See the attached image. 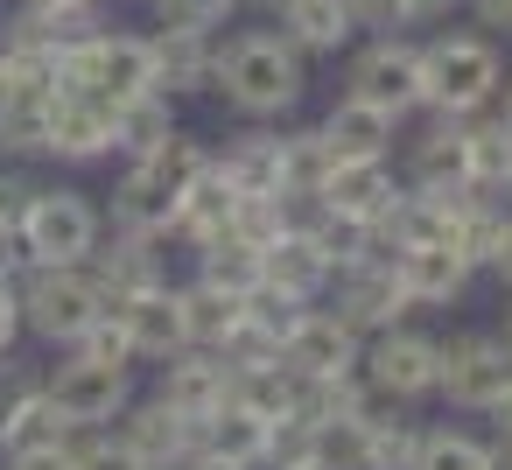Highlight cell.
<instances>
[{
    "label": "cell",
    "mask_w": 512,
    "mask_h": 470,
    "mask_svg": "<svg viewBox=\"0 0 512 470\" xmlns=\"http://www.w3.org/2000/svg\"><path fill=\"white\" fill-rule=\"evenodd\" d=\"M393 127H400L393 113H379V106H365V99H351V92H344V99L323 113V127H316V134L330 141V155H337V162H358V155H386V148H393Z\"/></svg>",
    "instance_id": "603a6c76"
},
{
    "label": "cell",
    "mask_w": 512,
    "mask_h": 470,
    "mask_svg": "<svg viewBox=\"0 0 512 470\" xmlns=\"http://www.w3.org/2000/svg\"><path fill=\"white\" fill-rule=\"evenodd\" d=\"M344 85H351V99H365V106L407 120V113L421 106V50L400 43V36H372V43L351 57Z\"/></svg>",
    "instance_id": "52a82bcc"
},
{
    "label": "cell",
    "mask_w": 512,
    "mask_h": 470,
    "mask_svg": "<svg viewBox=\"0 0 512 470\" xmlns=\"http://www.w3.org/2000/svg\"><path fill=\"white\" fill-rule=\"evenodd\" d=\"M232 204H239V190H232L218 169H204V176L183 190V204H176V225H169V232H183L190 246H211V239H225Z\"/></svg>",
    "instance_id": "83f0119b"
},
{
    "label": "cell",
    "mask_w": 512,
    "mask_h": 470,
    "mask_svg": "<svg viewBox=\"0 0 512 470\" xmlns=\"http://www.w3.org/2000/svg\"><path fill=\"white\" fill-rule=\"evenodd\" d=\"M351 22L372 36H400V29H414V0H351Z\"/></svg>",
    "instance_id": "bcb514c9"
},
{
    "label": "cell",
    "mask_w": 512,
    "mask_h": 470,
    "mask_svg": "<svg viewBox=\"0 0 512 470\" xmlns=\"http://www.w3.org/2000/svg\"><path fill=\"white\" fill-rule=\"evenodd\" d=\"M197 281H211V288H225V295H253L260 288V246H246V239H211V246H197Z\"/></svg>",
    "instance_id": "d6a6232c"
},
{
    "label": "cell",
    "mask_w": 512,
    "mask_h": 470,
    "mask_svg": "<svg viewBox=\"0 0 512 470\" xmlns=\"http://www.w3.org/2000/svg\"><path fill=\"white\" fill-rule=\"evenodd\" d=\"M470 15L484 36H512V0H470Z\"/></svg>",
    "instance_id": "c3c4849f"
},
{
    "label": "cell",
    "mask_w": 512,
    "mask_h": 470,
    "mask_svg": "<svg viewBox=\"0 0 512 470\" xmlns=\"http://www.w3.org/2000/svg\"><path fill=\"white\" fill-rule=\"evenodd\" d=\"M449 8H456V0H414V22H442Z\"/></svg>",
    "instance_id": "f5cc1de1"
},
{
    "label": "cell",
    "mask_w": 512,
    "mask_h": 470,
    "mask_svg": "<svg viewBox=\"0 0 512 470\" xmlns=\"http://www.w3.org/2000/svg\"><path fill=\"white\" fill-rule=\"evenodd\" d=\"M337 281V316L358 330V337H379V330H393L414 302H407V288L393 281V260L386 253H372V260H358V267H344V274H330Z\"/></svg>",
    "instance_id": "8fae6325"
},
{
    "label": "cell",
    "mask_w": 512,
    "mask_h": 470,
    "mask_svg": "<svg viewBox=\"0 0 512 470\" xmlns=\"http://www.w3.org/2000/svg\"><path fill=\"white\" fill-rule=\"evenodd\" d=\"M15 302H22V330H36L50 344H78V330L113 309L85 267H22Z\"/></svg>",
    "instance_id": "5b68a950"
},
{
    "label": "cell",
    "mask_w": 512,
    "mask_h": 470,
    "mask_svg": "<svg viewBox=\"0 0 512 470\" xmlns=\"http://www.w3.org/2000/svg\"><path fill=\"white\" fill-rule=\"evenodd\" d=\"M484 470H512V435H498V442H484Z\"/></svg>",
    "instance_id": "f907efd6"
},
{
    "label": "cell",
    "mask_w": 512,
    "mask_h": 470,
    "mask_svg": "<svg viewBox=\"0 0 512 470\" xmlns=\"http://www.w3.org/2000/svg\"><path fill=\"white\" fill-rule=\"evenodd\" d=\"M148 57H155V92H204L211 85V57H218V43H211V29H162V36H148Z\"/></svg>",
    "instance_id": "7402d4cb"
},
{
    "label": "cell",
    "mask_w": 512,
    "mask_h": 470,
    "mask_svg": "<svg viewBox=\"0 0 512 470\" xmlns=\"http://www.w3.org/2000/svg\"><path fill=\"white\" fill-rule=\"evenodd\" d=\"M43 400L57 407L64 428H106V421L127 407V372H120V365H92V358L71 351V365H57V372L43 379Z\"/></svg>",
    "instance_id": "9c48e42d"
},
{
    "label": "cell",
    "mask_w": 512,
    "mask_h": 470,
    "mask_svg": "<svg viewBox=\"0 0 512 470\" xmlns=\"http://www.w3.org/2000/svg\"><path fill=\"white\" fill-rule=\"evenodd\" d=\"M71 351H78V358H92V365H120V372H127V358H134V344H127V330H120V316H113V309H106L99 323H85Z\"/></svg>",
    "instance_id": "60d3db41"
},
{
    "label": "cell",
    "mask_w": 512,
    "mask_h": 470,
    "mask_svg": "<svg viewBox=\"0 0 512 470\" xmlns=\"http://www.w3.org/2000/svg\"><path fill=\"white\" fill-rule=\"evenodd\" d=\"M15 239H22L29 267H85L92 246H99V211L78 190H36Z\"/></svg>",
    "instance_id": "8992f818"
},
{
    "label": "cell",
    "mask_w": 512,
    "mask_h": 470,
    "mask_svg": "<svg viewBox=\"0 0 512 470\" xmlns=\"http://www.w3.org/2000/svg\"><path fill=\"white\" fill-rule=\"evenodd\" d=\"M211 169V148L197 141V134H169V141H155L148 155H134V169L120 176V190H113V218L127 225V232H148V239H162L169 225H176V204H183V190L197 183Z\"/></svg>",
    "instance_id": "7a4b0ae2"
},
{
    "label": "cell",
    "mask_w": 512,
    "mask_h": 470,
    "mask_svg": "<svg viewBox=\"0 0 512 470\" xmlns=\"http://www.w3.org/2000/svg\"><path fill=\"white\" fill-rule=\"evenodd\" d=\"M85 274L99 281V295H106V302H127L134 288H155V281H162V260H155V239H148V232H127V225H120V239H113V246H106V232H99V246H92Z\"/></svg>",
    "instance_id": "d6986e66"
},
{
    "label": "cell",
    "mask_w": 512,
    "mask_h": 470,
    "mask_svg": "<svg viewBox=\"0 0 512 470\" xmlns=\"http://www.w3.org/2000/svg\"><path fill=\"white\" fill-rule=\"evenodd\" d=\"M393 281L407 288L414 309H449L463 288H470V260L456 246H393Z\"/></svg>",
    "instance_id": "e0dca14e"
},
{
    "label": "cell",
    "mask_w": 512,
    "mask_h": 470,
    "mask_svg": "<svg viewBox=\"0 0 512 470\" xmlns=\"http://www.w3.org/2000/svg\"><path fill=\"white\" fill-rule=\"evenodd\" d=\"M295 470H330V463H316V456H309V463H295Z\"/></svg>",
    "instance_id": "9f6ffc18"
},
{
    "label": "cell",
    "mask_w": 512,
    "mask_h": 470,
    "mask_svg": "<svg viewBox=\"0 0 512 470\" xmlns=\"http://www.w3.org/2000/svg\"><path fill=\"white\" fill-rule=\"evenodd\" d=\"M498 78H505V64H498L491 36H435L421 50V106H435L442 120L484 113L491 92H498Z\"/></svg>",
    "instance_id": "3957f363"
},
{
    "label": "cell",
    "mask_w": 512,
    "mask_h": 470,
    "mask_svg": "<svg viewBox=\"0 0 512 470\" xmlns=\"http://www.w3.org/2000/svg\"><path fill=\"white\" fill-rule=\"evenodd\" d=\"M414 442H421V428H407L400 414H393V421H372L365 470H414Z\"/></svg>",
    "instance_id": "ab89813d"
},
{
    "label": "cell",
    "mask_w": 512,
    "mask_h": 470,
    "mask_svg": "<svg viewBox=\"0 0 512 470\" xmlns=\"http://www.w3.org/2000/svg\"><path fill=\"white\" fill-rule=\"evenodd\" d=\"M463 120V155H470V183L477 190H505L512 183V127L484 120V113H456Z\"/></svg>",
    "instance_id": "f546056e"
},
{
    "label": "cell",
    "mask_w": 512,
    "mask_h": 470,
    "mask_svg": "<svg viewBox=\"0 0 512 470\" xmlns=\"http://www.w3.org/2000/svg\"><path fill=\"white\" fill-rule=\"evenodd\" d=\"M484 414H491V421H498V435H512V386H505V393H498V400H491V407H484Z\"/></svg>",
    "instance_id": "816d5d0a"
},
{
    "label": "cell",
    "mask_w": 512,
    "mask_h": 470,
    "mask_svg": "<svg viewBox=\"0 0 512 470\" xmlns=\"http://www.w3.org/2000/svg\"><path fill=\"white\" fill-rule=\"evenodd\" d=\"M274 15H281V36L302 50V57H337L358 22H351V0H274Z\"/></svg>",
    "instance_id": "44dd1931"
},
{
    "label": "cell",
    "mask_w": 512,
    "mask_h": 470,
    "mask_svg": "<svg viewBox=\"0 0 512 470\" xmlns=\"http://www.w3.org/2000/svg\"><path fill=\"white\" fill-rule=\"evenodd\" d=\"M71 470H148L120 435H99V428H78V449H71Z\"/></svg>",
    "instance_id": "b9f144b4"
},
{
    "label": "cell",
    "mask_w": 512,
    "mask_h": 470,
    "mask_svg": "<svg viewBox=\"0 0 512 470\" xmlns=\"http://www.w3.org/2000/svg\"><path fill=\"white\" fill-rule=\"evenodd\" d=\"M505 190H512V183H505Z\"/></svg>",
    "instance_id": "680465c9"
},
{
    "label": "cell",
    "mask_w": 512,
    "mask_h": 470,
    "mask_svg": "<svg viewBox=\"0 0 512 470\" xmlns=\"http://www.w3.org/2000/svg\"><path fill=\"white\" fill-rule=\"evenodd\" d=\"M113 316H120V330H127V344H134V358H176L190 337H183V302H176V288L169 281H155V288H134L127 302H113Z\"/></svg>",
    "instance_id": "5bb4252c"
},
{
    "label": "cell",
    "mask_w": 512,
    "mask_h": 470,
    "mask_svg": "<svg viewBox=\"0 0 512 470\" xmlns=\"http://www.w3.org/2000/svg\"><path fill=\"white\" fill-rule=\"evenodd\" d=\"M169 134H176V106H169V92H141V99H120V106H113V148L148 155V148L169 141Z\"/></svg>",
    "instance_id": "4dcf8cb0"
},
{
    "label": "cell",
    "mask_w": 512,
    "mask_h": 470,
    "mask_svg": "<svg viewBox=\"0 0 512 470\" xmlns=\"http://www.w3.org/2000/svg\"><path fill=\"white\" fill-rule=\"evenodd\" d=\"M491 99H498V120L512 127V78H498V92H491Z\"/></svg>",
    "instance_id": "db71d44e"
},
{
    "label": "cell",
    "mask_w": 512,
    "mask_h": 470,
    "mask_svg": "<svg viewBox=\"0 0 512 470\" xmlns=\"http://www.w3.org/2000/svg\"><path fill=\"white\" fill-rule=\"evenodd\" d=\"M71 435H78V428H64L50 400H29L8 428H0V456H43V449H64Z\"/></svg>",
    "instance_id": "e575fe53"
},
{
    "label": "cell",
    "mask_w": 512,
    "mask_h": 470,
    "mask_svg": "<svg viewBox=\"0 0 512 470\" xmlns=\"http://www.w3.org/2000/svg\"><path fill=\"white\" fill-rule=\"evenodd\" d=\"M57 85H64V92H85V99H106V106L155 92L148 36H113V29H99V36L71 43V50L57 57Z\"/></svg>",
    "instance_id": "277c9868"
},
{
    "label": "cell",
    "mask_w": 512,
    "mask_h": 470,
    "mask_svg": "<svg viewBox=\"0 0 512 470\" xmlns=\"http://www.w3.org/2000/svg\"><path fill=\"white\" fill-rule=\"evenodd\" d=\"M176 302H183V337L204 344V351H218V344L239 330V316H246V295H225V288H211V281L176 288Z\"/></svg>",
    "instance_id": "f1b7e54d"
},
{
    "label": "cell",
    "mask_w": 512,
    "mask_h": 470,
    "mask_svg": "<svg viewBox=\"0 0 512 470\" xmlns=\"http://www.w3.org/2000/svg\"><path fill=\"white\" fill-rule=\"evenodd\" d=\"M309 456H316V428H309V421H274L260 470H295V463H309Z\"/></svg>",
    "instance_id": "7bdbcfd3"
},
{
    "label": "cell",
    "mask_w": 512,
    "mask_h": 470,
    "mask_svg": "<svg viewBox=\"0 0 512 470\" xmlns=\"http://www.w3.org/2000/svg\"><path fill=\"white\" fill-rule=\"evenodd\" d=\"M358 351H365V337L337 309H302L288 344H281V365L302 379H337V372H358Z\"/></svg>",
    "instance_id": "7c38bea8"
},
{
    "label": "cell",
    "mask_w": 512,
    "mask_h": 470,
    "mask_svg": "<svg viewBox=\"0 0 512 470\" xmlns=\"http://www.w3.org/2000/svg\"><path fill=\"white\" fill-rule=\"evenodd\" d=\"M295 393H302V372L288 365H253V372H232V400L260 421H295Z\"/></svg>",
    "instance_id": "1f68e13d"
},
{
    "label": "cell",
    "mask_w": 512,
    "mask_h": 470,
    "mask_svg": "<svg viewBox=\"0 0 512 470\" xmlns=\"http://www.w3.org/2000/svg\"><path fill=\"white\" fill-rule=\"evenodd\" d=\"M358 365H365V379L379 386V393H393V400H421V393H435V337H421V330H379L365 351H358Z\"/></svg>",
    "instance_id": "4fadbf2b"
},
{
    "label": "cell",
    "mask_w": 512,
    "mask_h": 470,
    "mask_svg": "<svg viewBox=\"0 0 512 470\" xmlns=\"http://www.w3.org/2000/svg\"><path fill=\"white\" fill-rule=\"evenodd\" d=\"M232 239H246V246H274V239H288V190H267V197H239L232 204V225H225Z\"/></svg>",
    "instance_id": "d590c367"
},
{
    "label": "cell",
    "mask_w": 512,
    "mask_h": 470,
    "mask_svg": "<svg viewBox=\"0 0 512 470\" xmlns=\"http://www.w3.org/2000/svg\"><path fill=\"white\" fill-rule=\"evenodd\" d=\"M498 344H505V351H512V316H505V337H498Z\"/></svg>",
    "instance_id": "6f0895ef"
},
{
    "label": "cell",
    "mask_w": 512,
    "mask_h": 470,
    "mask_svg": "<svg viewBox=\"0 0 512 470\" xmlns=\"http://www.w3.org/2000/svg\"><path fill=\"white\" fill-rule=\"evenodd\" d=\"M113 421H120V442H127L148 470H162V463H176V456L190 449V421H183V414H169L162 400H141V407L127 400Z\"/></svg>",
    "instance_id": "cb8c5ba5"
},
{
    "label": "cell",
    "mask_w": 512,
    "mask_h": 470,
    "mask_svg": "<svg viewBox=\"0 0 512 470\" xmlns=\"http://www.w3.org/2000/svg\"><path fill=\"white\" fill-rule=\"evenodd\" d=\"M239 8V0H155V22L162 29H211Z\"/></svg>",
    "instance_id": "f6af8a7d"
},
{
    "label": "cell",
    "mask_w": 512,
    "mask_h": 470,
    "mask_svg": "<svg viewBox=\"0 0 512 470\" xmlns=\"http://www.w3.org/2000/svg\"><path fill=\"white\" fill-rule=\"evenodd\" d=\"M211 169L239 197H267V190H281V134H239L225 155H211Z\"/></svg>",
    "instance_id": "4316f807"
},
{
    "label": "cell",
    "mask_w": 512,
    "mask_h": 470,
    "mask_svg": "<svg viewBox=\"0 0 512 470\" xmlns=\"http://www.w3.org/2000/svg\"><path fill=\"white\" fill-rule=\"evenodd\" d=\"M29 197H36V183H29V176H0V232H22Z\"/></svg>",
    "instance_id": "7dc6e473"
},
{
    "label": "cell",
    "mask_w": 512,
    "mask_h": 470,
    "mask_svg": "<svg viewBox=\"0 0 512 470\" xmlns=\"http://www.w3.org/2000/svg\"><path fill=\"white\" fill-rule=\"evenodd\" d=\"M330 169H337V155H330V141H323L316 127H302V134H281V190H295V197H316V190L330 183Z\"/></svg>",
    "instance_id": "836d02e7"
},
{
    "label": "cell",
    "mask_w": 512,
    "mask_h": 470,
    "mask_svg": "<svg viewBox=\"0 0 512 470\" xmlns=\"http://www.w3.org/2000/svg\"><path fill=\"white\" fill-rule=\"evenodd\" d=\"M155 400H162L169 414H183L190 428H197L204 414H218V407L232 400V365H225V351L183 344L176 358H162V386H155Z\"/></svg>",
    "instance_id": "30bf717a"
},
{
    "label": "cell",
    "mask_w": 512,
    "mask_h": 470,
    "mask_svg": "<svg viewBox=\"0 0 512 470\" xmlns=\"http://www.w3.org/2000/svg\"><path fill=\"white\" fill-rule=\"evenodd\" d=\"M323 281H330V260H323V253H316L302 232H288V239H274V246L260 253V288H274V295L309 302Z\"/></svg>",
    "instance_id": "484cf974"
},
{
    "label": "cell",
    "mask_w": 512,
    "mask_h": 470,
    "mask_svg": "<svg viewBox=\"0 0 512 470\" xmlns=\"http://www.w3.org/2000/svg\"><path fill=\"white\" fill-rule=\"evenodd\" d=\"M414 470H484V442L477 435H456V428H421Z\"/></svg>",
    "instance_id": "74e56055"
},
{
    "label": "cell",
    "mask_w": 512,
    "mask_h": 470,
    "mask_svg": "<svg viewBox=\"0 0 512 470\" xmlns=\"http://www.w3.org/2000/svg\"><path fill=\"white\" fill-rule=\"evenodd\" d=\"M106 15H99V0H22V15L8 22V43H29V50H50L64 57L71 43L99 36Z\"/></svg>",
    "instance_id": "ac0fdd59"
},
{
    "label": "cell",
    "mask_w": 512,
    "mask_h": 470,
    "mask_svg": "<svg viewBox=\"0 0 512 470\" xmlns=\"http://www.w3.org/2000/svg\"><path fill=\"white\" fill-rule=\"evenodd\" d=\"M505 386H512V351L498 337L463 330V337L435 344V393H449L456 407H491Z\"/></svg>",
    "instance_id": "ba28073f"
},
{
    "label": "cell",
    "mask_w": 512,
    "mask_h": 470,
    "mask_svg": "<svg viewBox=\"0 0 512 470\" xmlns=\"http://www.w3.org/2000/svg\"><path fill=\"white\" fill-rule=\"evenodd\" d=\"M29 400H43V372H29V365H15L8 351H0V428H8Z\"/></svg>",
    "instance_id": "ee69618b"
},
{
    "label": "cell",
    "mask_w": 512,
    "mask_h": 470,
    "mask_svg": "<svg viewBox=\"0 0 512 470\" xmlns=\"http://www.w3.org/2000/svg\"><path fill=\"white\" fill-rule=\"evenodd\" d=\"M491 267H498V274L512 281V225H505V246H498V260H491Z\"/></svg>",
    "instance_id": "11a10c76"
},
{
    "label": "cell",
    "mask_w": 512,
    "mask_h": 470,
    "mask_svg": "<svg viewBox=\"0 0 512 470\" xmlns=\"http://www.w3.org/2000/svg\"><path fill=\"white\" fill-rule=\"evenodd\" d=\"M337 218H358V225H379L407 190L393 183V169H386V155H358V162H337L330 169V183L316 190Z\"/></svg>",
    "instance_id": "2e32d148"
},
{
    "label": "cell",
    "mask_w": 512,
    "mask_h": 470,
    "mask_svg": "<svg viewBox=\"0 0 512 470\" xmlns=\"http://www.w3.org/2000/svg\"><path fill=\"white\" fill-rule=\"evenodd\" d=\"M43 155H57V162H99V155H113V106L85 99V92H57Z\"/></svg>",
    "instance_id": "9a60e30c"
},
{
    "label": "cell",
    "mask_w": 512,
    "mask_h": 470,
    "mask_svg": "<svg viewBox=\"0 0 512 470\" xmlns=\"http://www.w3.org/2000/svg\"><path fill=\"white\" fill-rule=\"evenodd\" d=\"M365 442H372V421H358V414L316 421V463H330V470H365Z\"/></svg>",
    "instance_id": "f35d334b"
},
{
    "label": "cell",
    "mask_w": 512,
    "mask_h": 470,
    "mask_svg": "<svg viewBox=\"0 0 512 470\" xmlns=\"http://www.w3.org/2000/svg\"><path fill=\"white\" fill-rule=\"evenodd\" d=\"M407 176H414V190H456V183H470V155H463V120H442L435 113V127L414 141V155H407ZM477 190V183H470Z\"/></svg>",
    "instance_id": "d4e9b609"
},
{
    "label": "cell",
    "mask_w": 512,
    "mask_h": 470,
    "mask_svg": "<svg viewBox=\"0 0 512 470\" xmlns=\"http://www.w3.org/2000/svg\"><path fill=\"white\" fill-rule=\"evenodd\" d=\"M57 99H0V155H43Z\"/></svg>",
    "instance_id": "8d00e7d4"
},
{
    "label": "cell",
    "mask_w": 512,
    "mask_h": 470,
    "mask_svg": "<svg viewBox=\"0 0 512 470\" xmlns=\"http://www.w3.org/2000/svg\"><path fill=\"white\" fill-rule=\"evenodd\" d=\"M15 330H22V302H15V281L0 274V351L15 344Z\"/></svg>",
    "instance_id": "681fc988"
},
{
    "label": "cell",
    "mask_w": 512,
    "mask_h": 470,
    "mask_svg": "<svg viewBox=\"0 0 512 470\" xmlns=\"http://www.w3.org/2000/svg\"><path fill=\"white\" fill-rule=\"evenodd\" d=\"M211 85L225 92V106H239L246 120H274L302 99L309 71H302V50L281 36V29H253V36H232L218 57H211Z\"/></svg>",
    "instance_id": "6da1fadb"
},
{
    "label": "cell",
    "mask_w": 512,
    "mask_h": 470,
    "mask_svg": "<svg viewBox=\"0 0 512 470\" xmlns=\"http://www.w3.org/2000/svg\"><path fill=\"white\" fill-rule=\"evenodd\" d=\"M267 428H274V421H260V414H246L239 400H225L218 414H204V421L190 428V449L211 456V463H232V470H260Z\"/></svg>",
    "instance_id": "ffe728a7"
}]
</instances>
